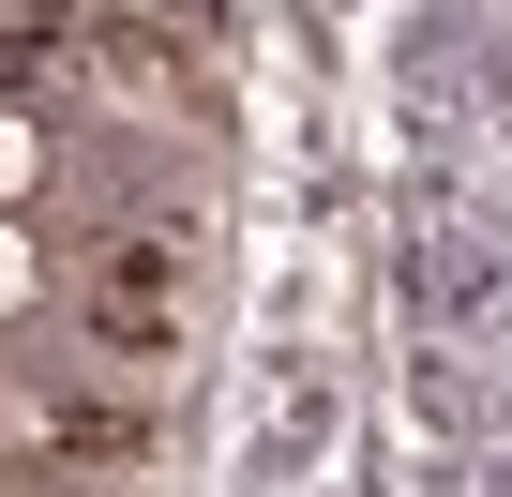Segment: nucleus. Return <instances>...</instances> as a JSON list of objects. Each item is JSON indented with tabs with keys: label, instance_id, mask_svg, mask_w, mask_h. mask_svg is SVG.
Wrapping results in <instances>:
<instances>
[{
	"label": "nucleus",
	"instance_id": "obj_3",
	"mask_svg": "<svg viewBox=\"0 0 512 497\" xmlns=\"http://www.w3.org/2000/svg\"><path fill=\"white\" fill-rule=\"evenodd\" d=\"M0 497H16V482H0Z\"/></svg>",
	"mask_w": 512,
	"mask_h": 497
},
{
	"label": "nucleus",
	"instance_id": "obj_2",
	"mask_svg": "<svg viewBox=\"0 0 512 497\" xmlns=\"http://www.w3.org/2000/svg\"><path fill=\"white\" fill-rule=\"evenodd\" d=\"M46 181H61V151H46V121H31V106H0V211H31Z\"/></svg>",
	"mask_w": 512,
	"mask_h": 497
},
{
	"label": "nucleus",
	"instance_id": "obj_1",
	"mask_svg": "<svg viewBox=\"0 0 512 497\" xmlns=\"http://www.w3.org/2000/svg\"><path fill=\"white\" fill-rule=\"evenodd\" d=\"M46 287H61V272H46L31 211H0V332H31V317H46Z\"/></svg>",
	"mask_w": 512,
	"mask_h": 497
}]
</instances>
